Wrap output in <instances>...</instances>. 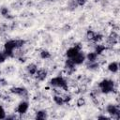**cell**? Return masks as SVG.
Listing matches in <instances>:
<instances>
[{"label":"cell","mask_w":120,"mask_h":120,"mask_svg":"<svg viewBox=\"0 0 120 120\" xmlns=\"http://www.w3.org/2000/svg\"><path fill=\"white\" fill-rule=\"evenodd\" d=\"M50 84L52 86H53V87L61 88L63 90H68V88L67 81L61 76H56V77H53L52 79H51Z\"/></svg>","instance_id":"3957f363"},{"label":"cell","mask_w":120,"mask_h":120,"mask_svg":"<svg viewBox=\"0 0 120 120\" xmlns=\"http://www.w3.org/2000/svg\"><path fill=\"white\" fill-rule=\"evenodd\" d=\"M27 70L31 75H35L37 73V71H38V68H37V66L35 64H30L27 67Z\"/></svg>","instance_id":"4fadbf2b"},{"label":"cell","mask_w":120,"mask_h":120,"mask_svg":"<svg viewBox=\"0 0 120 120\" xmlns=\"http://www.w3.org/2000/svg\"><path fill=\"white\" fill-rule=\"evenodd\" d=\"M53 100H54V102H55L56 104H58V105H62L63 103L66 102V100H65L62 97H59V96H54V97H53Z\"/></svg>","instance_id":"9a60e30c"},{"label":"cell","mask_w":120,"mask_h":120,"mask_svg":"<svg viewBox=\"0 0 120 120\" xmlns=\"http://www.w3.org/2000/svg\"><path fill=\"white\" fill-rule=\"evenodd\" d=\"M107 112L109 114H111L112 117H115V118H119V115H120V110H119V107L116 106V105H112V104H110L107 106Z\"/></svg>","instance_id":"5b68a950"},{"label":"cell","mask_w":120,"mask_h":120,"mask_svg":"<svg viewBox=\"0 0 120 120\" xmlns=\"http://www.w3.org/2000/svg\"><path fill=\"white\" fill-rule=\"evenodd\" d=\"M1 53H2V52H0V55H1Z\"/></svg>","instance_id":"44dd1931"},{"label":"cell","mask_w":120,"mask_h":120,"mask_svg":"<svg viewBox=\"0 0 120 120\" xmlns=\"http://www.w3.org/2000/svg\"><path fill=\"white\" fill-rule=\"evenodd\" d=\"M29 108V103L27 101H22L19 103L18 107H17V112L20 114H24Z\"/></svg>","instance_id":"52a82bcc"},{"label":"cell","mask_w":120,"mask_h":120,"mask_svg":"<svg viewBox=\"0 0 120 120\" xmlns=\"http://www.w3.org/2000/svg\"><path fill=\"white\" fill-rule=\"evenodd\" d=\"M11 92L16 94V95H19V96H26L27 95V90L25 88H22V87H14L11 89Z\"/></svg>","instance_id":"ba28073f"},{"label":"cell","mask_w":120,"mask_h":120,"mask_svg":"<svg viewBox=\"0 0 120 120\" xmlns=\"http://www.w3.org/2000/svg\"><path fill=\"white\" fill-rule=\"evenodd\" d=\"M119 69V65L117 62L113 61V62H111L109 65H108V70L111 71L112 73H116Z\"/></svg>","instance_id":"9c48e42d"},{"label":"cell","mask_w":120,"mask_h":120,"mask_svg":"<svg viewBox=\"0 0 120 120\" xmlns=\"http://www.w3.org/2000/svg\"><path fill=\"white\" fill-rule=\"evenodd\" d=\"M36 74H37V78H38V80L42 81V80H44V79L46 78V76H47V71L44 70V69H40V70H38Z\"/></svg>","instance_id":"7c38bea8"},{"label":"cell","mask_w":120,"mask_h":120,"mask_svg":"<svg viewBox=\"0 0 120 120\" xmlns=\"http://www.w3.org/2000/svg\"><path fill=\"white\" fill-rule=\"evenodd\" d=\"M105 49H106V47H105L104 45H97V46H96V51H95V52H96L98 55H99V54H101V53L105 51Z\"/></svg>","instance_id":"5bb4252c"},{"label":"cell","mask_w":120,"mask_h":120,"mask_svg":"<svg viewBox=\"0 0 120 120\" xmlns=\"http://www.w3.org/2000/svg\"><path fill=\"white\" fill-rule=\"evenodd\" d=\"M98 86H99L100 91L104 94H109L114 90V82H113V81L109 80V79L102 80L99 82Z\"/></svg>","instance_id":"7a4b0ae2"},{"label":"cell","mask_w":120,"mask_h":120,"mask_svg":"<svg viewBox=\"0 0 120 120\" xmlns=\"http://www.w3.org/2000/svg\"><path fill=\"white\" fill-rule=\"evenodd\" d=\"M24 40H20V39H10L5 43V53L7 56H9L12 54L13 51L15 49H18L22 46H23Z\"/></svg>","instance_id":"6da1fadb"},{"label":"cell","mask_w":120,"mask_h":120,"mask_svg":"<svg viewBox=\"0 0 120 120\" xmlns=\"http://www.w3.org/2000/svg\"><path fill=\"white\" fill-rule=\"evenodd\" d=\"M95 32H93V31H88L87 32V38H89V39H92L93 40V38H94V37H95Z\"/></svg>","instance_id":"ac0fdd59"},{"label":"cell","mask_w":120,"mask_h":120,"mask_svg":"<svg viewBox=\"0 0 120 120\" xmlns=\"http://www.w3.org/2000/svg\"><path fill=\"white\" fill-rule=\"evenodd\" d=\"M40 57H41L42 59H48V58L51 57V53H50L48 51H42V52H40Z\"/></svg>","instance_id":"2e32d148"},{"label":"cell","mask_w":120,"mask_h":120,"mask_svg":"<svg viewBox=\"0 0 120 120\" xmlns=\"http://www.w3.org/2000/svg\"><path fill=\"white\" fill-rule=\"evenodd\" d=\"M6 117H7L6 116V112H5L4 108L2 106H0V119H4Z\"/></svg>","instance_id":"e0dca14e"},{"label":"cell","mask_w":120,"mask_h":120,"mask_svg":"<svg viewBox=\"0 0 120 120\" xmlns=\"http://www.w3.org/2000/svg\"><path fill=\"white\" fill-rule=\"evenodd\" d=\"M46 118H47V112L46 111L41 110V111L37 112V113H36V119H38V120H43V119H46Z\"/></svg>","instance_id":"8fae6325"},{"label":"cell","mask_w":120,"mask_h":120,"mask_svg":"<svg viewBox=\"0 0 120 120\" xmlns=\"http://www.w3.org/2000/svg\"><path fill=\"white\" fill-rule=\"evenodd\" d=\"M98 56V55L95 52H88L85 55V60H87L88 62H97Z\"/></svg>","instance_id":"30bf717a"},{"label":"cell","mask_w":120,"mask_h":120,"mask_svg":"<svg viewBox=\"0 0 120 120\" xmlns=\"http://www.w3.org/2000/svg\"><path fill=\"white\" fill-rule=\"evenodd\" d=\"M77 6H84V4L86 3L87 0H75Z\"/></svg>","instance_id":"ffe728a7"},{"label":"cell","mask_w":120,"mask_h":120,"mask_svg":"<svg viewBox=\"0 0 120 120\" xmlns=\"http://www.w3.org/2000/svg\"><path fill=\"white\" fill-rule=\"evenodd\" d=\"M80 52H81V46H80V45H74V46H72V47H70V48H68V49L67 50L66 55H67L68 58L71 59V58H73L77 53H79Z\"/></svg>","instance_id":"277c9868"},{"label":"cell","mask_w":120,"mask_h":120,"mask_svg":"<svg viewBox=\"0 0 120 120\" xmlns=\"http://www.w3.org/2000/svg\"><path fill=\"white\" fill-rule=\"evenodd\" d=\"M85 104V100L82 98H80L79 99H78V101H77V105L78 106H83Z\"/></svg>","instance_id":"d6986e66"},{"label":"cell","mask_w":120,"mask_h":120,"mask_svg":"<svg viewBox=\"0 0 120 120\" xmlns=\"http://www.w3.org/2000/svg\"><path fill=\"white\" fill-rule=\"evenodd\" d=\"M84 60H85V54H84L82 51H81L79 53H77L73 58H71V61L73 62V64H74L75 66L82 64V63L84 62Z\"/></svg>","instance_id":"8992f818"}]
</instances>
